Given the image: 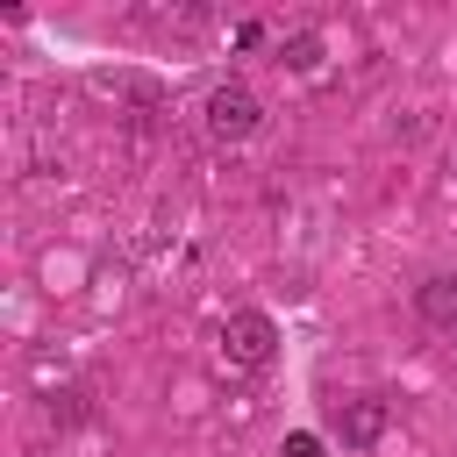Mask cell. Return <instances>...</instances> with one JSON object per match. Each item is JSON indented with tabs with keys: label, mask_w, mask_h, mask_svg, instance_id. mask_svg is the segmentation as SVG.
<instances>
[{
	"label": "cell",
	"mask_w": 457,
	"mask_h": 457,
	"mask_svg": "<svg viewBox=\"0 0 457 457\" xmlns=\"http://www.w3.org/2000/svg\"><path fill=\"white\" fill-rule=\"evenodd\" d=\"M386 428H393V400H386V393H350V400L328 407V436H336L343 450H378Z\"/></svg>",
	"instance_id": "3"
},
{
	"label": "cell",
	"mask_w": 457,
	"mask_h": 457,
	"mask_svg": "<svg viewBox=\"0 0 457 457\" xmlns=\"http://www.w3.org/2000/svg\"><path fill=\"white\" fill-rule=\"evenodd\" d=\"M221 357H228L236 371H264V364L278 357V321H271L264 307H236V314L221 321Z\"/></svg>",
	"instance_id": "2"
},
{
	"label": "cell",
	"mask_w": 457,
	"mask_h": 457,
	"mask_svg": "<svg viewBox=\"0 0 457 457\" xmlns=\"http://www.w3.org/2000/svg\"><path fill=\"white\" fill-rule=\"evenodd\" d=\"M200 121H207V136H214V143H250V136L264 129V100H257L243 79H221V86L207 93Z\"/></svg>",
	"instance_id": "1"
},
{
	"label": "cell",
	"mask_w": 457,
	"mask_h": 457,
	"mask_svg": "<svg viewBox=\"0 0 457 457\" xmlns=\"http://www.w3.org/2000/svg\"><path fill=\"white\" fill-rule=\"evenodd\" d=\"M321 450H328V443H321L314 428H293V436L278 443V457H321Z\"/></svg>",
	"instance_id": "6"
},
{
	"label": "cell",
	"mask_w": 457,
	"mask_h": 457,
	"mask_svg": "<svg viewBox=\"0 0 457 457\" xmlns=\"http://www.w3.org/2000/svg\"><path fill=\"white\" fill-rule=\"evenodd\" d=\"M414 321L436 336H457V271H428L414 286Z\"/></svg>",
	"instance_id": "4"
},
{
	"label": "cell",
	"mask_w": 457,
	"mask_h": 457,
	"mask_svg": "<svg viewBox=\"0 0 457 457\" xmlns=\"http://www.w3.org/2000/svg\"><path fill=\"white\" fill-rule=\"evenodd\" d=\"M321 57H328L321 29H286V36H278V64H286V71H314Z\"/></svg>",
	"instance_id": "5"
},
{
	"label": "cell",
	"mask_w": 457,
	"mask_h": 457,
	"mask_svg": "<svg viewBox=\"0 0 457 457\" xmlns=\"http://www.w3.org/2000/svg\"><path fill=\"white\" fill-rule=\"evenodd\" d=\"M450 179H457V164H450Z\"/></svg>",
	"instance_id": "7"
}]
</instances>
